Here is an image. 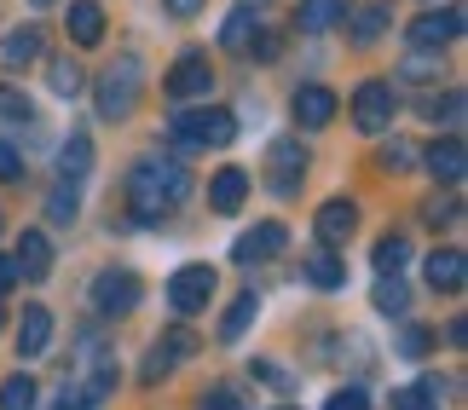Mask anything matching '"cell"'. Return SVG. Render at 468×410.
I'll return each mask as SVG.
<instances>
[{"label":"cell","instance_id":"cell-1","mask_svg":"<svg viewBox=\"0 0 468 410\" xmlns=\"http://www.w3.org/2000/svg\"><path fill=\"white\" fill-rule=\"evenodd\" d=\"M186 197H191L186 163H174V156H145V163H133V173H128V208H133L139 226L168 220Z\"/></svg>","mask_w":468,"mask_h":410},{"label":"cell","instance_id":"cell-2","mask_svg":"<svg viewBox=\"0 0 468 410\" xmlns=\"http://www.w3.org/2000/svg\"><path fill=\"white\" fill-rule=\"evenodd\" d=\"M139 93H145V69H139L133 52H122V58L111 69H99V81H93V104H99L104 121H128L139 110Z\"/></svg>","mask_w":468,"mask_h":410},{"label":"cell","instance_id":"cell-3","mask_svg":"<svg viewBox=\"0 0 468 410\" xmlns=\"http://www.w3.org/2000/svg\"><path fill=\"white\" fill-rule=\"evenodd\" d=\"M168 128L186 151H226L231 139H238V116H231L226 104H203V110H179Z\"/></svg>","mask_w":468,"mask_h":410},{"label":"cell","instance_id":"cell-4","mask_svg":"<svg viewBox=\"0 0 468 410\" xmlns=\"http://www.w3.org/2000/svg\"><path fill=\"white\" fill-rule=\"evenodd\" d=\"M87 300H93L99 318H128L139 307V278L128 272V266H104V272L93 278V289H87Z\"/></svg>","mask_w":468,"mask_h":410},{"label":"cell","instance_id":"cell-5","mask_svg":"<svg viewBox=\"0 0 468 410\" xmlns=\"http://www.w3.org/2000/svg\"><path fill=\"white\" fill-rule=\"evenodd\" d=\"M208 300H214V266H179L168 278V307L179 318H197Z\"/></svg>","mask_w":468,"mask_h":410},{"label":"cell","instance_id":"cell-6","mask_svg":"<svg viewBox=\"0 0 468 410\" xmlns=\"http://www.w3.org/2000/svg\"><path fill=\"white\" fill-rule=\"evenodd\" d=\"M307 163H313V156L301 151L295 139H278V145L266 151V185H272L278 197H295L301 180H307Z\"/></svg>","mask_w":468,"mask_h":410},{"label":"cell","instance_id":"cell-7","mask_svg":"<svg viewBox=\"0 0 468 410\" xmlns=\"http://www.w3.org/2000/svg\"><path fill=\"white\" fill-rule=\"evenodd\" d=\"M214 87V69H208V52H179L174 69L162 76V93L168 99H203Z\"/></svg>","mask_w":468,"mask_h":410},{"label":"cell","instance_id":"cell-8","mask_svg":"<svg viewBox=\"0 0 468 410\" xmlns=\"http://www.w3.org/2000/svg\"><path fill=\"white\" fill-rule=\"evenodd\" d=\"M393 110H399V99H393L388 81H365L353 93V128L358 133H382L388 121H393Z\"/></svg>","mask_w":468,"mask_h":410},{"label":"cell","instance_id":"cell-9","mask_svg":"<svg viewBox=\"0 0 468 410\" xmlns=\"http://www.w3.org/2000/svg\"><path fill=\"white\" fill-rule=\"evenodd\" d=\"M457 35H463V6H440V12L410 17V47H422V52H440Z\"/></svg>","mask_w":468,"mask_h":410},{"label":"cell","instance_id":"cell-10","mask_svg":"<svg viewBox=\"0 0 468 410\" xmlns=\"http://www.w3.org/2000/svg\"><path fill=\"white\" fill-rule=\"evenodd\" d=\"M41 52H47V35L41 24H17L6 41H0V69H12V76H24L29 64H41Z\"/></svg>","mask_w":468,"mask_h":410},{"label":"cell","instance_id":"cell-11","mask_svg":"<svg viewBox=\"0 0 468 410\" xmlns=\"http://www.w3.org/2000/svg\"><path fill=\"white\" fill-rule=\"evenodd\" d=\"M261 35H266V24H261V12H255V6H231V12H226V24H220V47L243 58V52H255V47H261Z\"/></svg>","mask_w":468,"mask_h":410},{"label":"cell","instance_id":"cell-12","mask_svg":"<svg viewBox=\"0 0 468 410\" xmlns=\"http://www.w3.org/2000/svg\"><path fill=\"white\" fill-rule=\"evenodd\" d=\"M353 231H358V203L353 197H330V203L318 208V243L324 248H341Z\"/></svg>","mask_w":468,"mask_h":410},{"label":"cell","instance_id":"cell-13","mask_svg":"<svg viewBox=\"0 0 468 410\" xmlns=\"http://www.w3.org/2000/svg\"><path fill=\"white\" fill-rule=\"evenodd\" d=\"M290 110H295V121L301 128H330L335 121V110H341V99L330 93V87H295V99H290Z\"/></svg>","mask_w":468,"mask_h":410},{"label":"cell","instance_id":"cell-14","mask_svg":"<svg viewBox=\"0 0 468 410\" xmlns=\"http://www.w3.org/2000/svg\"><path fill=\"white\" fill-rule=\"evenodd\" d=\"M290 243V231H283L278 220H266V226H255V231H243L238 243H231V260L238 266H255V260H272L278 248Z\"/></svg>","mask_w":468,"mask_h":410},{"label":"cell","instance_id":"cell-15","mask_svg":"<svg viewBox=\"0 0 468 410\" xmlns=\"http://www.w3.org/2000/svg\"><path fill=\"white\" fill-rule=\"evenodd\" d=\"M428 283H434L440 295H463V283H468L463 248H434V255H428Z\"/></svg>","mask_w":468,"mask_h":410},{"label":"cell","instance_id":"cell-16","mask_svg":"<svg viewBox=\"0 0 468 410\" xmlns=\"http://www.w3.org/2000/svg\"><path fill=\"white\" fill-rule=\"evenodd\" d=\"M17 278H29V283H41L52 272V243H47V231H24V243H17Z\"/></svg>","mask_w":468,"mask_h":410},{"label":"cell","instance_id":"cell-17","mask_svg":"<svg viewBox=\"0 0 468 410\" xmlns=\"http://www.w3.org/2000/svg\"><path fill=\"white\" fill-rule=\"evenodd\" d=\"M17 352H24V359L52 352V312L47 307H29L24 312V324H17Z\"/></svg>","mask_w":468,"mask_h":410},{"label":"cell","instance_id":"cell-18","mask_svg":"<svg viewBox=\"0 0 468 410\" xmlns=\"http://www.w3.org/2000/svg\"><path fill=\"white\" fill-rule=\"evenodd\" d=\"M64 29H69V41H76V47H99L104 41V6H99V0H76Z\"/></svg>","mask_w":468,"mask_h":410},{"label":"cell","instance_id":"cell-19","mask_svg":"<svg viewBox=\"0 0 468 410\" xmlns=\"http://www.w3.org/2000/svg\"><path fill=\"white\" fill-rule=\"evenodd\" d=\"M243 197H249V173L243 168H220V173H214V185H208V208L214 214L243 208Z\"/></svg>","mask_w":468,"mask_h":410},{"label":"cell","instance_id":"cell-20","mask_svg":"<svg viewBox=\"0 0 468 410\" xmlns=\"http://www.w3.org/2000/svg\"><path fill=\"white\" fill-rule=\"evenodd\" d=\"M388 17H393V6H388V0H365V6L353 12V29H347V41H353V47H370V41H382Z\"/></svg>","mask_w":468,"mask_h":410},{"label":"cell","instance_id":"cell-21","mask_svg":"<svg viewBox=\"0 0 468 410\" xmlns=\"http://www.w3.org/2000/svg\"><path fill=\"white\" fill-rule=\"evenodd\" d=\"M341 17H347V0H295V24L307 29V35L335 29Z\"/></svg>","mask_w":468,"mask_h":410},{"label":"cell","instance_id":"cell-22","mask_svg":"<svg viewBox=\"0 0 468 410\" xmlns=\"http://www.w3.org/2000/svg\"><path fill=\"white\" fill-rule=\"evenodd\" d=\"M255 318H261V295H255V289H243V295L226 307V318H220V342H226V347H231V342H243Z\"/></svg>","mask_w":468,"mask_h":410},{"label":"cell","instance_id":"cell-23","mask_svg":"<svg viewBox=\"0 0 468 410\" xmlns=\"http://www.w3.org/2000/svg\"><path fill=\"white\" fill-rule=\"evenodd\" d=\"M463 139L452 133V139H434V145H428V168H434V180H445V185H457L463 180Z\"/></svg>","mask_w":468,"mask_h":410},{"label":"cell","instance_id":"cell-24","mask_svg":"<svg viewBox=\"0 0 468 410\" xmlns=\"http://www.w3.org/2000/svg\"><path fill=\"white\" fill-rule=\"evenodd\" d=\"M87 168H93V139L87 133H69L64 139V151H58V180H87Z\"/></svg>","mask_w":468,"mask_h":410},{"label":"cell","instance_id":"cell-25","mask_svg":"<svg viewBox=\"0 0 468 410\" xmlns=\"http://www.w3.org/2000/svg\"><path fill=\"white\" fill-rule=\"evenodd\" d=\"M376 272H382V278H399L405 272V260H410V237H405V231H388V237H376Z\"/></svg>","mask_w":468,"mask_h":410},{"label":"cell","instance_id":"cell-26","mask_svg":"<svg viewBox=\"0 0 468 410\" xmlns=\"http://www.w3.org/2000/svg\"><path fill=\"white\" fill-rule=\"evenodd\" d=\"M47 87H52V99H76L81 87H87V69L76 58H52L47 64Z\"/></svg>","mask_w":468,"mask_h":410},{"label":"cell","instance_id":"cell-27","mask_svg":"<svg viewBox=\"0 0 468 410\" xmlns=\"http://www.w3.org/2000/svg\"><path fill=\"white\" fill-rule=\"evenodd\" d=\"M445 394V382H417V387H393V410H434Z\"/></svg>","mask_w":468,"mask_h":410},{"label":"cell","instance_id":"cell-28","mask_svg":"<svg viewBox=\"0 0 468 410\" xmlns=\"http://www.w3.org/2000/svg\"><path fill=\"white\" fill-rule=\"evenodd\" d=\"M76 185H69V180H58V185H52V197H47V220L52 226H76Z\"/></svg>","mask_w":468,"mask_h":410},{"label":"cell","instance_id":"cell-29","mask_svg":"<svg viewBox=\"0 0 468 410\" xmlns=\"http://www.w3.org/2000/svg\"><path fill=\"white\" fill-rule=\"evenodd\" d=\"M35 394H41V387L29 376H6L0 382V410H35Z\"/></svg>","mask_w":468,"mask_h":410},{"label":"cell","instance_id":"cell-30","mask_svg":"<svg viewBox=\"0 0 468 410\" xmlns=\"http://www.w3.org/2000/svg\"><path fill=\"white\" fill-rule=\"evenodd\" d=\"M405 307H410V289H405L399 278H382V283H376V312L405 318Z\"/></svg>","mask_w":468,"mask_h":410},{"label":"cell","instance_id":"cell-31","mask_svg":"<svg viewBox=\"0 0 468 410\" xmlns=\"http://www.w3.org/2000/svg\"><path fill=\"white\" fill-rule=\"evenodd\" d=\"M307 278L318 283V289H335V283L347 278V272H341V260L330 255V248H318V255H307Z\"/></svg>","mask_w":468,"mask_h":410},{"label":"cell","instance_id":"cell-32","mask_svg":"<svg viewBox=\"0 0 468 410\" xmlns=\"http://www.w3.org/2000/svg\"><path fill=\"white\" fill-rule=\"evenodd\" d=\"M0 121H35V104L24 87H6L0 81Z\"/></svg>","mask_w":468,"mask_h":410},{"label":"cell","instance_id":"cell-33","mask_svg":"<svg viewBox=\"0 0 468 410\" xmlns=\"http://www.w3.org/2000/svg\"><path fill=\"white\" fill-rule=\"evenodd\" d=\"M156 347H162V359H168V364H186L191 352H197V335H191V330H168Z\"/></svg>","mask_w":468,"mask_h":410},{"label":"cell","instance_id":"cell-34","mask_svg":"<svg viewBox=\"0 0 468 410\" xmlns=\"http://www.w3.org/2000/svg\"><path fill=\"white\" fill-rule=\"evenodd\" d=\"M428 116L445 121V128H457V121H463V93H457V87H452V93H440L434 104H428Z\"/></svg>","mask_w":468,"mask_h":410},{"label":"cell","instance_id":"cell-35","mask_svg":"<svg viewBox=\"0 0 468 410\" xmlns=\"http://www.w3.org/2000/svg\"><path fill=\"white\" fill-rule=\"evenodd\" d=\"M440 76V58H434V52H410V58H405V81H434Z\"/></svg>","mask_w":468,"mask_h":410},{"label":"cell","instance_id":"cell-36","mask_svg":"<svg viewBox=\"0 0 468 410\" xmlns=\"http://www.w3.org/2000/svg\"><path fill=\"white\" fill-rule=\"evenodd\" d=\"M203 410H249V405H243L238 387H226V382H220V387H208V394H203Z\"/></svg>","mask_w":468,"mask_h":410},{"label":"cell","instance_id":"cell-37","mask_svg":"<svg viewBox=\"0 0 468 410\" xmlns=\"http://www.w3.org/2000/svg\"><path fill=\"white\" fill-rule=\"evenodd\" d=\"M428 347H434V330H422V324H410V330H405V342H399L405 359H422Z\"/></svg>","mask_w":468,"mask_h":410},{"label":"cell","instance_id":"cell-38","mask_svg":"<svg viewBox=\"0 0 468 410\" xmlns=\"http://www.w3.org/2000/svg\"><path fill=\"white\" fill-rule=\"evenodd\" d=\"M410 156H417V151H410V145H405V139H393V145H388L382 156H376V163H382L388 173H405V168H410Z\"/></svg>","mask_w":468,"mask_h":410},{"label":"cell","instance_id":"cell-39","mask_svg":"<svg viewBox=\"0 0 468 410\" xmlns=\"http://www.w3.org/2000/svg\"><path fill=\"white\" fill-rule=\"evenodd\" d=\"M324 410H370V394H365V387H341V394H330Z\"/></svg>","mask_w":468,"mask_h":410},{"label":"cell","instance_id":"cell-40","mask_svg":"<svg viewBox=\"0 0 468 410\" xmlns=\"http://www.w3.org/2000/svg\"><path fill=\"white\" fill-rule=\"evenodd\" d=\"M12 180H24V156H17L6 139H0V185H12Z\"/></svg>","mask_w":468,"mask_h":410},{"label":"cell","instance_id":"cell-41","mask_svg":"<svg viewBox=\"0 0 468 410\" xmlns=\"http://www.w3.org/2000/svg\"><path fill=\"white\" fill-rule=\"evenodd\" d=\"M422 214H428V226H452L457 214H463V203H440V197H434V203H428Z\"/></svg>","mask_w":468,"mask_h":410},{"label":"cell","instance_id":"cell-42","mask_svg":"<svg viewBox=\"0 0 468 410\" xmlns=\"http://www.w3.org/2000/svg\"><path fill=\"white\" fill-rule=\"evenodd\" d=\"M162 6H168L174 17H197V12H203V6H208V0H162Z\"/></svg>","mask_w":468,"mask_h":410},{"label":"cell","instance_id":"cell-43","mask_svg":"<svg viewBox=\"0 0 468 410\" xmlns=\"http://www.w3.org/2000/svg\"><path fill=\"white\" fill-rule=\"evenodd\" d=\"M52 410H93V399H87V394H81V387H76V394H64V399H58V405H52Z\"/></svg>","mask_w":468,"mask_h":410},{"label":"cell","instance_id":"cell-44","mask_svg":"<svg viewBox=\"0 0 468 410\" xmlns=\"http://www.w3.org/2000/svg\"><path fill=\"white\" fill-rule=\"evenodd\" d=\"M12 283H17V260H12V255H0V295H6Z\"/></svg>","mask_w":468,"mask_h":410},{"label":"cell","instance_id":"cell-45","mask_svg":"<svg viewBox=\"0 0 468 410\" xmlns=\"http://www.w3.org/2000/svg\"><path fill=\"white\" fill-rule=\"evenodd\" d=\"M29 6H52V0H29Z\"/></svg>","mask_w":468,"mask_h":410},{"label":"cell","instance_id":"cell-46","mask_svg":"<svg viewBox=\"0 0 468 410\" xmlns=\"http://www.w3.org/2000/svg\"><path fill=\"white\" fill-rule=\"evenodd\" d=\"M283 410H295V405H283Z\"/></svg>","mask_w":468,"mask_h":410}]
</instances>
